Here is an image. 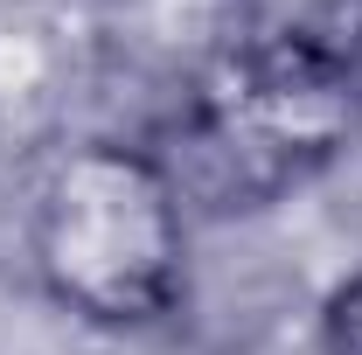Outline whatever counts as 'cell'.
I'll use <instances>...</instances> for the list:
<instances>
[{
  "label": "cell",
  "instance_id": "3",
  "mask_svg": "<svg viewBox=\"0 0 362 355\" xmlns=\"http://www.w3.org/2000/svg\"><path fill=\"white\" fill-rule=\"evenodd\" d=\"M320 355H362V272L320 300Z\"/></svg>",
  "mask_w": 362,
  "mask_h": 355
},
{
  "label": "cell",
  "instance_id": "1",
  "mask_svg": "<svg viewBox=\"0 0 362 355\" xmlns=\"http://www.w3.org/2000/svg\"><path fill=\"white\" fill-rule=\"evenodd\" d=\"M28 251L49 300L90 327H160L188 293V209L160 153L126 139L70 146L35 188Z\"/></svg>",
  "mask_w": 362,
  "mask_h": 355
},
{
  "label": "cell",
  "instance_id": "2",
  "mask_svg": "<svg viewBox=\"0 0 362 355\" xmlns=\"http://www.w3.org/2000/svg\"><path fill=\"white\" fill-rule=\"evenodd\" d=\"M202 126L244 188L320 168L362 126V0H237Z\"/></svg>",
  "mask_w": 362,
  "mask_h": 355
}]
</instances>
